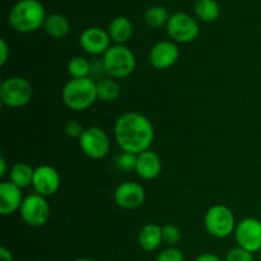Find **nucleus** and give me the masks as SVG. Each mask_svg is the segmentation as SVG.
I'll use <instances>...</instances> for the list:
<instances>
[{"mask_svg": "<svg viewBox=\"0 0 261 261\" xmlns=\"http://www.w3.org/2000/svg\"><path fill=\"white\" fill-rule=\"evenodd\" d=\"M8 58H9V46H8L7 41L2 38L0 40V65L4 66L8 61Z\"/></svg>", "mask_w": 261, "mask_h": 261, "instance_id": "c756f323", "label": "nucleus"}, {"mask_svg": "<svg viewBox=\"0 0 261 261\" xmlns=\"http://www.w3.org/2000/svg\"><path fill=\"white\" fill-rule=\"evenodd\" d=\"M50 205L45 196L35 193L23 199L19 209L23 222L31 227H42L50 218Z\"/></svg>", "mask_w": 261, "mask_h": 261, "instance_id": "1a4fd4ad", "label": "nucleus"}, {"mask_svg": "<svg viewBox=\"0 0 261 261\" xmlns=\"http://www.w3.org/2000/svg\"><path fill=\"white\" fill-rule=\"evenodd\" d=\"M120 96V86L112 78L97 82V98L103 102H114Z\"/></svg>", "mask_w": 261, "mask_h": 261, "instance_id": "5701e85b", "label": "nucleus"}, {"mask_svg": "<svg viewBox=\"0 0 261 261\" xmlns=\"http://www.w3.org/2000/svg\"><path fill=\"white\" fill-rule=\"evenodd\" d=\"M60 175L54 167L48 165H42L35 168L32 186L37 194L45 196V198L54 195L60 188Z\"/></svg>", "mask_w": 261, "mask_h": 261, "instance_id": "ddd939ff", "label": "nucleus"}, {"mask_svg": "<svg viewBox=\"0 0 261 261\" xmlns=\"http://www.w3.org/2000/svg\"><path fill=\"white\" fill-rule=\"evenodd\" d=\"M161 171H162V161L157 153L149 149L138 154L135 172L142 180H154L160 176Z\"/></svg>", "mask_w": 261, "mask_h": 261, "instance_id": "dca6fc26", "label": "nucleus"}, {"mask_svg": "<svg viewBox=\"0 0 261 261\" xmlns=\"http://www.w3.org/2000/svg\"><path fill=\"white\" fill-rule=\"evenodd\" d=\"M33 88L27 79L22 76H10L0 84V102L9 109H20L30 103Z\"/></svg>", "mask_w": 261, "mask_h": 261, "instance_id": "39448f33", "label": "nucleus"}, {"mask_svg": "<svg viewBox=\"0 0 261 261\" xmlns=\"http://www.w3.org/2000/svg\"><path fill=\"white\" fill-rule=\"evenodd\" d=\"M46 10L38 0H19L13 5L9 13V24L20 33L35 32L43 27Z\"/></svg>", "mask_w": 261, "mask_h": 261, "instance_id": "f03ea898", "label": "nucleus"}, {"mask_svg": "<svg viewBox=\"0 0 261 261\" xmlns=\"http://www.w3.org/2000/svg\"><path fill=\"white\" fill-rule=\"evenodd\" d=\"M114 198L117 206L126 211H133L144 204L145 190L139 182L126 181L117 186Z\"/></svg>", "mask_w": 261, "mask_h": 261, "instance_id": "9b49d317", "label": "nucleus"}, {"mask_svg": "<svg viewBox=\"0 0 261 261\" xmlns=\"http://www.w3.org/2000/svg\"><path fill=\"white\" fill-rule=\"evenodd\" d=\"M137 154L122 152L121 154L117 157L116 166L120 171H124V172H130V171L133 170L135 171V167H137Z\"/></svg>", "mask_w": 261, "mask_h": 261, "instance_id": "a878e982", "label": "nucleus"}, {"mask_svg": "<svg viewBox=\"0 0 261 261\" xmlns=\"http://www.w3.org/2000/svg\"><path fill=\"white\" fill-rule=\"evenodd\" d=\"M22 189L10 181L0 184V214L3 217L12 216L18 212L23 203Z\"/></svg>", "mask_w": 261, "mask_h": 261, "instance_id": "2eb2a0df", "label": "nucleus"}, {"mask_svg": "<svg viewBox=\"0 0 261 261\" xmlns=\"http://www.w3.org/2000/svg\"><path fill=\"white\" fill-rule=\"evenodd\" d=\"M43 28H45L46 33H47L50 37L56 38V40H60V38L66 37L70 32V24H69V20L66 19L64 15L61 14H48L46 17L45 23H43Z\"/></svg>", "mask_w": 261, "mask_h": 261, "instance_id": "6ab92c4d", "label": "nucleus"}, {"mask_svg": "<svg viewBox=\"0 0 261 261\" xmlns=\"http://www.w3.org/2000/svg\"><path fill=\"white\" fill-rule=\"evenodd\" d=\"M64 105L71 111H86L97 101V82L92 78L70 79L61 92Z\"/></svg>", "mask_w": 261, "mask_h": 261, "instance_id": "7ed1b4c3", "label": "nucleus"}, {"mask_svg": "<svg viewBox=\"0 0 261 261\" xmlns=\"http://www.w3.org/2000/svg\"><path fill=\"white\" fill-rule=\"evenodd\" d=\"M163 242H166L170 246H175L176 244L181 241V231L175 224H165L162 227Z\"/></svg>", "mask_w": 261, "mask_h": 261, "instance_id": "393cba45", "label": "nucleus"}, {"mask_svg": "<svg viewBox=\"0 0 261 261\" xmlns=\"http://www.w3.org/2000/svg\"><path fill=\"white\" fill-rule=\"evenodd\" d=\"M33 173H35V168L31 167L28 163H15L9 171V180L18 188L24 189L32 185Z\"/></svg>", "mask_w": 261, "mask_h": 261, "instance_id": "aec40b11", "label": "nucleus"}, {"mask_svg": "<svg viewBox=\"0 0 261 261\" xmlns=\"http://www.w3.org/2000/svg\"><path fill=\"white\" fill-rule=\"evenodd\" d=\"M167 33L173 42L189 43L199 36V24L194 17L185 12H176L168 19Z\"/></svg>", "mask_w": 261, "mask_h": 261, "instance_id": "0eeeda50", "label": "nucleus"}, {"mask_svg": "<svg viewBox=\"0 0 261 261\" xmlns=\"http://www.w3.org/2000/svg\"><path fill=\"white\" fill-rule=\"evenodd\" d=\"M196 17L205 23L216 22L221 15V8L216 0H196L194 4Z\"/></svg>", "mask_w": 261, "mask_h": 261, "instance_id": "412c9836", "label": "nucleus"}, {"mask_svg": "<svg viewBox=\"0 0 261 261\" xmlns=\"http://www.w3.org/2000/svg\"><path fill=\"white\" fill-rule=\"evenodd\" d=\"M102 66L112 79H122L132 75L137 66L133 51L125 45H112L102 55Z\"/></svg>", "mask_w": 261, "mask_h": 261, "instance_id": "20e7f679", "label": "nucleus"}, {"mask_svg": "<svg viewBox=\"0 0 261 261\" xmlns=\"http://www.w3.org/2000/svg\"><path fill=\"white\" fill-rule=\"evenodd\" d=\"M5 173H7V161L2 155L0 157V177H4Z\"/></svg>", "mask_w": 261, "mask_h": 261, "instance_id": "473e14b6", "label": "nucleus"}, {"mask_svg": "<svg viewBox=\"0 0 261 261\" xmlns=\"http://www.w3.org/2000/svg\"><path fill=\"white\" fill-rule=\"evenodd\" d=\"M73 261H96V260H92V259H87V257H81V259H75Z\"/></svg>", "mask_w": 261, "mask_h": 261, "instance_id": "72a5a7b5", "label": "nucleus"}, {"mask_svg": "<svg viewBox=\"0 0 261 261\" xmlns=\"http://www.w3.org/2000/svg\"><path fill=\"white\" fill-rule=\"evenodd\" d=\"M114 134L122 152L138 155L149 150L154 140V126L143 114L125 112L115 122Z\"/></svg>", "mask_w": 261, "mask_h": 261, "instance_id": "f257e3e1", "label": "nucleus"}, {"mask_svg": "<svg viewBox=\"0 0 261 261\" xmlns=\"http://www.w3.org/2000/svg\"><path fill=\"white\" fill-rule=\"evenodd\" d=\"M180 50L173 41H160L149 51V63L158 70L170 69L177 63Z\"/></svg>", "mask_w": 261, "mask_h": 261, "instance_id": "f8f14e48", "label": "nucleus"}, {"mask_svg": "<svg viewBox=\"0 0 261 261\" xmlns=\"http://www.w3.org/2000/svg\"><path fill=\"white\" fill-rule=\"evenodd\" d=\"M0 261H13V255L7 247L0 249Z\"/></svg>", "mask_w": 261, "mask_h": 261, "instance_id": "2f4dec72", "label": "nucleus"}, {"mask_svg": "<svg viewBox=\"0 0 261 261\" xmlns=\"http://www.w3.org/2000/svg\"><path fill=\"white\" fill-rule=\"evenodd\" d=\"M79 147L82 152L91 160H102L110 152V138L103 129L91 126L84 129L79 138Z\"/></svg>", "mask_w": 261, "mask_h": 261, "instance_id": "6e6552de", "label": "nucleus"}, {"mask_svg": "<svg viewBox=\"0 0 261 261\" xmlns=\"http://www.w3.org/2000/svg\"><path fill=\"white\" fill-rule=\"evenodd\" d=\"M92 71V65L83 56H75L68 63V73L71 79L88 78Z\"/></svg>", "mask_w": 261, "mask_h": 261, "instance_id": "b1692460", "label": "nucleus"}, {"mask_svg": "<svg viewBox=\"0 0 261 261\" xmlns=\"http://www.w3.org/2000/svg\"><path fill=\"white\" fill-rule=\"evenodd\" d=\"M226 261H254V254L242 247H234L228 251Z\"/></svg>", "mask_w": 261, "mask_h": 261, "instance_id": "bb28decb", "label": "nucleus"}, {"mask_svg": "<svg viewBox=\"0 0 261 261\" xmlns=\"http://www.w3.org/2000/svg\"><path fill=\"white\" fill-rule=\"evenodd\" d=\"M107 32H109L110 38H111V41H114L115 45H124L133 36L132 20L126 17H122V15L114 18L110 23Z\"/></svg>", "mask_w": 261, "mask_h": 261, "instance_id": "a211bd4d", "label": "nucleus"}, {"mask_svg": "<svg viewBox=\"0 0 261 261\" xmlns=\"http://www.w3.org/2000/svg\"><path fill=\"white\" fill-rule=\"evenodd\" d=\"M204 226L211 236L216 239H224L233 233L236 229V217L228 206L217 204L206 211Z\"/></svg>", "mask_w": 261, "mask_h": 261, "instance_id": "423d86ee", "label": "nucleus"}, {"mask_svg": "<svg viewBox=\"0 0 261 261\" xmlns=\"http://www.w3.org/2000/svg\"><path fill=\"white\" fill-rule=\"evenodd\" d=\"M194 261H221V259H219L217 255L211 254V252H206V254L199 255V256Z\"/></svg>", "mask_w": 261, "mask_h": 261, "instance_id": "7c9ffc66", "label": "nucleus"}, {"mask_svg": "<svg viewBox=\"0 0 261 261\" xmlns=\"http://www.w3.org/2000/svg\"><path fill=\"white\" fill-rule=\"evenodd\" d=\"M138 241H139L140 247L147 252H153L163 242V234H162V227L158 226L155 223H147L143 226L140 229L139 236H138Z\"/></svg>", "mask_w": 261, "mask_h": 261, "instance_id": "f3484780", "label": "nucleus"}, {"mask_svg": "<svg viewBox=\"0 0 261 261\" xmlns=\"http://www.w3.org/2000/svg\"><path fill=\"white\" fill-rule=\"evenodd\" d=\"M184 259L185 257H184L182 251L180 249H176V247L171 246L162 250L155 261H184Z\"/></svg>", "mask_w": 261, "mask_h": 261, "instance_id": "cd10ccee", "label": "nucleus"}, {"mask_svg": "<svg viewBox=\"0 0 261 261\" xmlns=\"http://www.w3.org/2000/svg\"><path fill=\"white\" fill-rule=\"evenodd\" d=\"M170 17L171 15L168 14V10L161 5H153L144 13L145 23H147L148 27L153 28V30H158L163 25H167Z\"/></svg>", "mask_w": 261, "mask_h": 261, "instance_id": "4be33fe9", "label": "nucleus"}, {"mask_svg": "<svg viewBox=\"0 0 261 261\" xmlns=\"http://www.w3.org/2000/svg\"><path fill=\"white\" fill-rule=\"evenodd\" d=\"M84 127L79 124L78 121H68L65 125V134L70 138H81V135L83 134Z\"/></svg>", "mask_w": 261, "mask_h": 261, "instance_id": "c85d7f7f", "label": "nucleus"}, {"mask_svg": "<svg viewBox=\"0 0 261 261\" xmlns=\"http://www.w3.org/2000/svg\"><path fill=\"white\" fill-rule=\"evenodd\" d=\"M234 239L239 247L252 254L259 252L261 250V221L252 217L240 221L234 229Z\"/></svg>", "mask_w": 261, "mask_h": 261, "instance_id": "9d476101", "label": "nucleus"}, {"mask_svg": "<svg viewBox=\"0 0 261 261\" xmlns=\"http://www.w3.org/2000/svg\"><path fill=\"white\" fill-rule=\"evenodd\" d=\"M259 261H261V250L259 251Z\"/></svg>", "mask_w": 261, "mask_h": 261, "instance_id": "f704fd0d", "label": "nucleus"}, {"mask_svg": "<svg viewBox=\"0 0 261 261\" xmlns=\"http://www.w3.org/2000/svg\"><path fill=\"white\" fill-rule=\"evenodd\" d=\"M111 38L109 32L99 27H89L82 32L79 37V43L82 48L89 55H103L111 46Z\"/></svg>", "mask_w": 261, "mask_h": 261, "instance_id": "4468645a", "label": "nucleus"}]
</instances>
